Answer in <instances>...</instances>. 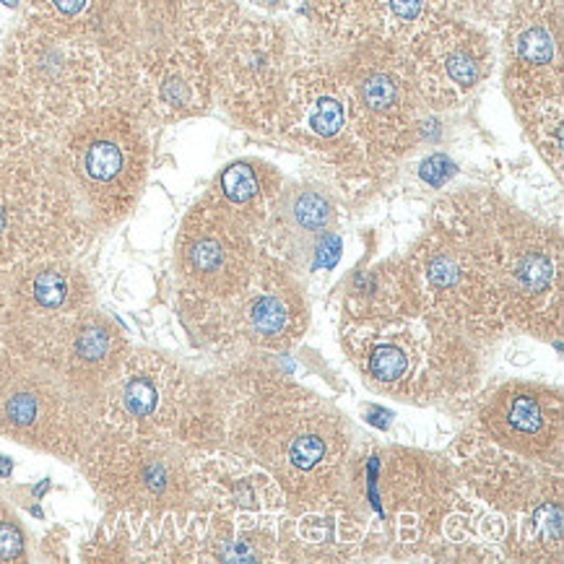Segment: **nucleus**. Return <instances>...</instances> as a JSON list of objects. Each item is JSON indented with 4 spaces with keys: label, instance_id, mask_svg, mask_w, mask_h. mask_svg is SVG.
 <instances>
[{
    "label": "nucleus",
    "instance_id": "f257e3e1",
    "mask_svg": "<svg viewBox=\"0 0 564 564\" xmlns=\"http://www.w3.org/2000/svg\"><path fill=\"white\" fill-rule=\"evenodd\" d=\"M227 414L224 447L256 463L284 491L289 512H300L354 491V435L346 416L256 357L231 359L216 375Z\"/></svg>",
    "mask_w": 564,
    "mask_h": 564
},
{
    "label": "nucleus",
    "instance_id": "f03ea898",
    "mask_svg": "<svg viewBox=\"0 0 564 564\" xmlns=\"http://www.w3.org/2000/svg\"><path fill=\"white\" fill-rule=\"evenodd\" d=\"M341 349L367 388L406 403H463L481 388L484 344L430 310L341 323Z\"/></svg>",
    "mask_w": 564,
    "mask_h": 564
},
{
    "label": "nucleus",
    "instance_id": "7ed1b4c3",
    "mask_svg": "<svg viewBox=\"0 0 564 564\" xmlns=\"http://www.w3.org/2000/svg\"><path fill=\"white\" fill-rule=\"evenodd\" d=\"M406 260L424 310L481 344L508 334V315L484 237L479 191L440 200Z\"/></svg>",
    "mask_w": 564,
    "mask_h": 564
},
{
    "label": "nucleus",
    "instance_id": "20e7f679",
    "mask_svg": "<svg viewBox=\"0 0 564 564\" xmlns=\"http://www.w3.org/2000/svg\"><path fill=\"white\" fill-rule=\"evenodd\" d=\"M97 430L170 437L206 455L227 443L219 380L154 349H130L94 403Z\"/></svg>",
    "mask_w": 564,
    "mask_h": 564
},
{
    "label": "nucleus",
    "instance_id": "39448f33",
    "mask_svg": "<svg viewBox=\"0 0 564 564\" xmlns=\"http://www.w3.org/2000/svg\"><path fill=\"white\" fill-rule=\"evenodd\" d=\"M91 219L42 133L0 143V286L26 265L74 258Z\"/></svg>",
    "mask_w": 564,
    "mask_h": 564
},
{
    "label": "nucleus",
    "instance_id": "423d86ee",
    "mask_svg": "<svg viewBox=\"0 0 564 564\" xmlns=\"http://www.w3.org/2000/svg\"><path fill=\"white\" fill-rule=\"evenodd\" d=\"M195 11L212 55L216 105L240 128L273 135L300 42L284 24L250 13L240 0H195Z\"/></svg>",
    "mask_w": 564,
    "mask_h": 564
},
{
    "label": "nucleus",
    "instance_id": "0eeeda50",
    "mask_svg": "<svg viewBox=\"0 0 564 564\" xmlns=\"http://www.w3.org/2000/svg\"><path fill=\"white\" fill-rule=\"evenodd\" d=\"M0 102L55 141L86 110L107 102V65L97 40L24 19L0 55Z\"/></svg>",
    "mask_w": 564,
    "mask_h": 564
},
{
    "label": "nucleus",
    "instance_id": "6e6552de",
    "mask_svg": "<svg viewBox=\"0 0 564 564\" xmlns=\"http://www.w3.org/2000/svg\"><path fill=\"white\" fill-rule=\"evenodd\" d=\"M276 135L313 159L323 170L325 183L346 198H361L386 180L361 139L334 57L315 42H300Z\"/></svg>",
    "mask_w": 564,
    "mask_h": 564
},
{
    "label": "nucleus",
    "instance_id": "1a4fd4ad",
    "mask_svg": "<svg viewBox=\"0 0 564 564\" xmlns=\"http://www.w3.org/2000/svg\"><path fill=\"white\" fill-rule=\"evenodd\" d=\"M177 310L195 344L231 359L289 351L310 328L300 276L263 250L240 292L204 300L177 289Z\"/></svg>",
    "mask_w": 564,
    "mask_h": 564
},
{
    "label": "nucleus",
    "instance_id": "9d476101",
    "mask_svg": "<svg viewBox=\"0 0 564 564\" xmlns=\"http://www.w3.org/2000/svg\"><path fill=\"white\" fill-rule=\"evenodd\" d=\"M76 463L107 512L162 520L200 508V453L177 440L97 430Z\"/></svg>",
    "mask_w": 564,
    "mask_h": 564
},
{
    "label": "nucleus",
    "instance_id": "9b49d317",
    "mask_svg": "<svg viewBox=\"0 0 564 564\" xmlns=\"http://www.w3.org/2000/svg\"><path fill=\"white\" fill-rule=\"evenodd\" d=\"M484 237L500 284L510 330L544 338L562 336L564 252L552 224L533 219L500 195L481 193Z\"/></svg>",
    "mask_w": 564,
    "mask_h": 564
},
{
    "label": "nucleus",
    "instance_id": "f8f14e48",
    "mask_svg": "<svg viewBox=\"0 0 564 564\" xmlns=\"http://www.w3.org/2000/svg\"><path fill=\"white\" fill-rule=\"evenodd\" d=\"M149 122L118 102H99L55 139L61 167L86 216L118 224L139 204L151 167Z\"/></svg>",
    "mask_w": 564,
    "mask_h": 564
},
{
    "label": "nucleus",
    "instance_id": "ddd939ff",
    "mask_svg": "<svg viewBox=\"0 0 564 564\" xmlns=\"http://www.w3.org/2000/svg\"><path fill=\"white\" fill-rule=\"evenodd\" d=\"M328 53L349 94L354 120L375 167L388 177L422 139L426 105L411 78L406 53L401 45L380 40Z\"/></svg>",
    "mask_w": 564,
    "mask_h": 564
},
{
    "label": "nucleus",
    "instance_id": "4468645a",
    "mask_svg": "<svg viewBox=\"0 0 564 564\" xmlns=\"http://www.w3.org/2000/svg\"><path fill=\"white\" fill-rule=\"evenodd\" d=\"M94 307L91 279L76 256L40 260L0 286V346L55 367L63 346Z\"/></svg>",
    "mask_w": 564,
    "mask_h": 564
},
{
    "label": "nucleus",
    "instance_id": "2eb2a0df",
    "mask_svg": "<svg viewBox=\"0 0 564 564\" xmlns=\"http://www.w3.org/2000/svg\"><path fill=\"white\" fill-rule=\"evenodd\" d=\"M0 435L76 463L97 435V416L61 372L0 346Z\"/></svg>",
    "mask_w": 564,
    "mask_h": 564
},
{
    "label": "nucleus",
    "instance_id": "dca6fc26",
    "mask_svg": "<svg viewBox=\"0 0 564 564\" xmlns=\"http://www.w3.org/2000/svg\"><path fill=\"white\" fill-rule=\"evenodd\" d=\"M378 495L395 556H424L440 544L445 520L466 500L451 458L403 445L380 453Z\"/></svg>",
    "mask_w": 564,
    "mask_h": 564
},
{
    "label": "nucleus",
    "instance_id": "f3484780",
    "mask_svg": "<svg viewBox=\"0 0 564 564\" xmlns=\"http://www.w3.org/2000/svg\"><path fill=\"white\" fill-rule=\"evenodd\" d=\"M562 3L512 0L502 29V82L520 122L564 107Z\"/></svg>",
    "mask_w": 564,
    "mask_h": 564
},
{
    "label": "nucleus",
    "instance_id": "a211bd4d",
    "mask_svg": "<svg viewBox=\"0 0 564 564\" xmlns=\"http://www.w3.org/2000/svg\"><path fill=\"white\" fill-rule=\"evenodd\" d=\"M258 256V237L204 193L177 231V289L204 300H227L248 284Z\"/></svg>",
    "mask_w": 564,
    "mask_h": 564
},
{
    "label": "nucleus",
    "instance_id": "6ab92c4d",
    "mask_svg": "<svg viewBox=\"0 0 564 564\" xmlns=\"http://www.w3.org/2000/svg\"><path fill=\"white\" fill-rule=\"evenodd\" d=\"M411 78L430 110H451L474 97L495 74L497 50L479 24L453 17L403 45Z\"/></svg>",
    "mask_w": 564,
    "mask_h": 564
},
{
    "label": "nucleus",
    "instance_id": "aec40b11",
    "mask_svg": "<svg viewBox=\"0 0 564 564\" xmlns=\"http://www.w3.org/2000/svg\"><path fill=\"white\" fill-rule=\"evenodd\" d=\"M468 430L520 458L562 466V388L533 380L500 382L476 401Z\"/></svg>",
    "mask_w": 564,
    "mask_h": 564
},
{
    "label": "nucleus",
    "instance_id": "412c9836",
    "mask_svg": "<svg viewBox=\"0 0 564 564\" xmlns=\"http://www.w3.org/2000/svg\"><path fill=\"white\" fill-rule=\"evenodd\" d=\"M315 45L344 50L359 42L406 45L424 29L463 17L466 0H305Z\"/></svg>",
    "mask_w": 564,
    "mask_h": 564
},
{
    "label": "nucleus",
    "instance_id": "4be33fe9",
    "mask_svg": "<svg viewBox=\"0 0 564 564\" xmlns=\"http://www.w3.org/2000/svg\"><path fill=\"white\" fill-rule=\"evenodd\" d=\"M451 460L466 495L502 516L505 528L508 520L533 508L544 497L562 491V466L520 458L487 443L474 430H466L455 440Z\"/></svg>",
    "mask_w": 564,
    "mask_h": 564
},
{
    "label": "nucleus",
    "instance_id": "5701e85b",
    "mask_svg": "<svg viewBox=\"0 0 564 564\" xmlns=\"http://www.w3.org/2000/svg\"><path fill=\"white\" fill-rule=\"evenodd\" d=\"M338 204L334 193L315 183H284L269 219L258 229L260 250L269 252L302 276L321 252L336 248L338 240Z\"/></svg>",
    "mask_w": 564,
    "mask_h": 564
},
{
    "label": "nucleus",
    "instance_id": "b1692460",
    "mask_svg": "<svg viewBox=\"0 0 564 564\" xmlns=\"http://www.w3.org/2000/svg\"><path fill=\"white\" fill-rule=\"evenodd\" d=\"M200 508L219 510L237 523H281L289 516L284 491L271 474L229 447L200 455Z\"/></svg>",
    "mask_w": 564,
    "mask_h": 564
},
{
    "label": "nucleus",
    "instance_id": "393cba45",
    "mask_svg": "<svg viewBox=\"0 0 564 564\" xmlns=\"http://www.w3.org/2000/svg\"><path fill=\"white\" fill-rule=\"evenodd\" d=\"M370 520L361 516L359 497H338L317 508L289 512L281 520L284 562H349L370 544Z\"/></svg>",
    "mask_w": 564,
    "mask_h": 564
},
{
    "label": "nucleus",
    "instance_id": "a878e982",
    "mask_svg": "<svg viewBox=\"0 0 564 564\" xmlns=\"http://www.w3.org/2000/svg\"><path fill=\"white\" fill-rule=\"evenodd\" d=\"M128 336L122 328L112 321L110 315L99 313L97 307L78 323L74 336L63 346L61 357H57L55 372H61L65 382L76 390L84 401L97 403L102 395L107 382L115 378L120 365L130 354Z\"/></svg>",
    "mask_w": 564,
    "mask_h": 564
},
{
    "label": "nucleus",
    "instance_id": "bb28decb",
    "mask_svg": "<svg viewBox=\"0 0 564 564\" xmlns=\"http://www.w3.org/2000/svg\"><path fill=\"white\" fill-rule=\"evenodd\" d=\"M424 310L406 256L380 260L346 281L341 323H378Z\"/></svg>",
    "mask_w": 564,
    "mask_h": 564
},
{
    "label": "nucleus",
    "instance_id": "cd10ccee",
    "mask_svg": "<svg viewBox=\"0 0 564 564\" xmlns=\"http://www.w3.org/2000/svg\"><path fill=\"white\" fill-rule=\"evenodd\" d=\"M284 183L286 180L273 164L260 159H237L214 177L206 195L237 221H242L252 235H258Z\"/></svg>",
    "mask_w": 564,
    "mask_h": 564
},
{
    "label": "nucleus",
    "instance_id": "c85d7f7f",
    "mask_svg": "<svg viewBox=\"0 0 564 564\" xmlns=\"http://www.w3.org/2000/svg\"><path fill=\"white\" fill-rule=\"evenodd\" d=\"M26 21L55 32L97 40L115 0H26Z\"/></svg>",
    "mask_w": 564,
    "mask_h": 564
},
{
    "label": "nucleus",
    "instance_id": "c756f323",
    "mask_svg": "<svg viewBox=\"0 0 564 564\" xmlns=\"http://www.w3.org/2000/svg\"><path fill=\"white\" fill-rule=\"evenodd\" d=\"M562 107L546 110L536 115V118L525 120L523 128L528 139L536 143L539 154L546 159L549 164L556 170V175H562V159H564V133H562Z\"/></svg>",
    "mask_w": 564,
    "mask_h": 564
},
{
    "label": "nucleus",
    "instance_id": "7c9ffc66",
    "mask_svg": "<svg viewBox=\"0 0 564 564\" xmlns=\"http://www.w3.org/2000/svg\"><path fill=\"white\" fill-rule=\"evenodd\" d=\"M26 560V533L9 505L0 502V562Z\"/></svg>",
    "mask_w": 564,
    "mask_h": 564
},
{
    "label": "nucleus",
    "instance_id": "2f4dec72",
    "mask_svg": "<svg viewBox=\"0 0 564 564\" xmlns=\"http://www.w3.org/2000/svg\"><path fill=\"white\" fill-rule=\"evenodd\" d=\"M474 3H479V0H471V6ZM487 3H505V0H487ZM510 3H512V0H510Z\"/></svg>",
    "mask_w": 564,
    "mask_h": 564
},
{
    "label": "nucleus",
    "instance_id": "473e14b6",
    "mask_svg": "<svg viewBox=\"0 0 564 564\" xmlns=\"http://www.w3.org/2000/svg\"><path fill=\"white\" fill-rule=\"evenodd\" d=\"M466 3H468V9H471V0H466Z\"/></svg>",
    "mask_w": 564,
    "mask_h": 564
}]
</instances>
